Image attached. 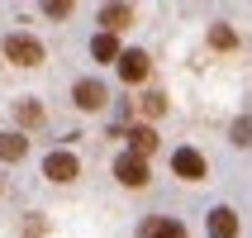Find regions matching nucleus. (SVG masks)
Here are the masks:
<instances>
[{"mask_svg":"<svg viewBox=\"0 0 252 238\" xmlns=\"http://www.w3.org/2000/svg\"><path fill=\"white\" fill-rule=\"evenodd\" d=\"M5 57H10L14 67H38L43 62V43L29 38V34H10V38H5Z\"/></svg>","mask_w":252,"mask_h":238,"instance_id":"nucleus-1","label":"nucleus"},{"mask_svg":"<svg viewBox=\"0 0 252 238\" xmlns=\"http://www.w3.org/2000/svg\"><path fill=\"white\" fill-rule=\"evenodd\" d=\"M171 171L181 176V181H205V157L195 153V148H176V157H171Z\"/></svg>","mask_w":252,"mask_h":238,"instance_id":"nucleus-2","label":"nucleus"},{"mask_svg":"<svg viewBox=\"0 0 252 238\" xmlns=\"http://www.w3.org/2000/svg\"><path fill=\"white\" fill-rule=\"evenodd\" d=\"M76 171H81V162L71 153H48L43 157V176L48 181H76Z\"/></svg>","mask_w":252,"mask_h":238,"instance_id":"nucleus-3","label":"nucleus"},{"mask_svg":"<svg viewBox=\"0 0 252 238\" xmlns=\"http://www.w3.org/2000/svg\"><path fill=\"white\" fill-rule=\"evenodd\" d=\"M114 176H119L124 186H133V191H138V186H148V162H143V157H133V153H124L119 162H114Z\"/></svg>","mask_w":252,"mask_h":238,"instance_id":"nucleus-4","label":"nucleus"},{"mask_svg":"<svg viewBox=\"0 0 252 238\" xmlns=\"http://www.w3.org/2000/svg\"><path fill=\"white\" fill-rule=\"evenodd\" d=\"M71 100H76V105H81V110H105V86L100 81H76L71 86Z\"/></svg>","mask_w":252,"mask_h":238,"instance_id":"nucleus-5","label":"nucleus"},{"mask_svg":"<svg viewBox=\"0 0 252 238\" xmlns=\"http://www.w3.org/2000/svg\"><path fill=\"white\" fill-rule=\"evenodd\" d=\"M119 76H124L128 86H138L143 76H148V53H138V48H128V53H119Z\"/></svg>","mask_w":252,"mask_h":238,"instance_id":"nucleus-6","label":"nucleus"},{"mask_svg":"<svg viewBox=\"0 0 252 238\" xmlns=\"http://www.w3.org/2000/svg\"><path fill=\"white\" fill-rule=\"evenodd\" d=\"M128 153H133V157L157 153V134H153L148 124H133V129H128Z\"/></svg>","mask_w":252,"mask_h":238,"instance_id":"nucleus-7","label":"nucleus"},{"mask_svg":"<svg viewBox=\"0 0 252 238\" xmlns=\"http://www.w3.org/2000/svg\"><path fill=\"white\" fill-rule=\"evenodd\" d=\"M100 24H105V34H119V29L133 24V10H128V5H105V10H100Z\"/></svg>","mask_w":252,"mask_h":238,"instance_id":"nucleus-8","label":"nucleus"},{"mask_svg":"<svg viewBox=\"0 0 252 238\" xmlns=\"http://www.w3.org/2000/svg\"><path fill=\"white\" fill-rule=\"evenodd\" d=\"M210 234L214 238H233V234H238V214L228 210V205H219V210L210 214Z\"/></svg>","mask_w":252,"mask_h":238,"instance_id":"nucleus-9","label":"nucleus"},{"mask_svg":"<svg viewBox=\"0 0 252 238\" xmlns=\"http://www.w3.org/2000/svg\"><path fill=\"white\" fill-rule=\"evenodd\" d=\"M138 238H186V229L176 224V219H148Z\"/></svg>","mask_w":252,"mask_h":238,"instance_id":"nucleus-10","label":"nucleus"},{"mask_svg":"<svg viewBox=\"0 0 252 238\" xmlns=\"http://www.w3.org/2000/svg\"><path fill=\"white\" fill-rule=\"evenodd\" d=\"M29 153V138L24 134H0V162H19Z\"/></svg>","mask_w":252,"mask_h":238,"instance_id":"nucleus-11","label":"nucleus"},{"mask_svg":"<svg viewBox=\"0 0 252 238\" xmlns=\"http://www.w3.org/2000/svg\"><path fill=\"white\" fill-rule=\"evenodd\" d=\"M91 53H95V62H119V38L114 34H95L91 38Z\"/></svg>","mask_w":252,"mask_h":238,"instance_id":"nucleus-12","label":"nucleus"},{"mask_svg":"<svg viewBox=\"0 0 252 238\" xmlns=\"http://www.w3.org/2000/svg\"><path fill=\"white\" fill-rule=\"evenodd\" d=\"M14 114H19V124H24V129L43 124V105H38V100H19V105H14Z\"/></svg>","mask_w":252,"mask_h":238,"instance_id":"nucleus-13","label":"nucleus"},{"mask_svg":"<svg viewBox=\"0 0 252 238\" xmlns=\"http://www.w3.org/2000/svg\"><path fill=\"white\" fill-rule=\"evenodd\" d=\"M210 43H214V48H233V43H238V34H233L228 24H214V29H210Z\"/></svg>","mask_w":252,"mask_h":238,"instance_id":"nucleus-14","label":"nucleus"},{"mask_svg":"<svg viewBox=\"0 0 252 238\" xmlns=\"http://www.w3.org/2000/svg\"><path fill=\"white\" fill-rule=\"evenodd\" d=\"M162 110H167V96H157V91H148V96H143V114H148V119H157Z\"/></svg>","mask_w":252,"mask_h":238,"instance_id":"nucleus-15","label":"nucleus"},{"mask_svg":"<svg viewBox=\"0 0 252 238\" xmlns=\"http://www.w3.org/2000/svg\"><path fill=\"white\" fill-rule=\"evenodd\" d=\"M233 143H238V148L252 143V119H238V124H233Z\"/></svg>","mask_w":252,"mask_h":238,"instance_id":"nucleus-16","label":"nucleus"},{"mask_svg":"<svg viewBox=\"0 0 252 238\" xmlns=\"http://www.w3.org/2000/svg\"><path fill=\"white\" fill-rule=\"evenodd\" d=\"M71 14V0H48V19H67Z\"/></svg>","mask_w":252,"mask_h":238,"instance_id":"nucleus-17","label":"nucleus"}]
</instances>
